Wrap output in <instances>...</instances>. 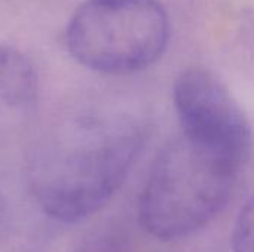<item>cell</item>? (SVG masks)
Returning a JSON list of instances; mask_svg holds the SVG:
<instances>
[{"instance_id": "cell-3", "label": "cell", "mask_w": 254, "mask_h": 252, "mask_svg": "<svg viewBox=\"0 0 254 252\" xmlns=\"http://www.w3.org/2000/svg\"><path fill=\"white\" fill-rule=\"evenodd\" d=\"M170 39L158 0H85L65 30L70 55L103 74H129L155 64Z\"/></svg>"}, {"instance_id": "cell-1", "label": "cell", "mask_w": 254, "mask_h": 252, "mask_svg": "<svg viewBox=\"0 0 254 252\" xmlns=\"http://www.w3.org/2000/svg\"><path fill=\"white\" fill-rule=\"evenodd\" d=\"M143 143V126L127 114L64 120L33 156L30 183L37 203L64 223L95 214L125 181Z\"/></svg>"}, {"instance_id": "cell-5", "label": "cell", "mask_w": 254, "mask_h": 252, "mask_svg": "<svg viewBox=\"0 0 254 252\" xmlns=\"http://www.w3.org/2000/svg\"><path fill=\"white\" fill-rule=\"evenodd\" d=\"M39 97L37 73L18 49L0 45V129L31 114Z\"/></svg>"}, {"instance_id": "cell-4", "label": "cell", "mask_w": 254, "mask_h": 252, "mask_svg": "<svg viewBox=\"0 0 254 252\" xmlns=\"http://www.w3.org/2000/svg\"><path fill=\"white\" fill-rule=\"evenodd\" d=\"M174 105L182 134L238 165L250 154L252 129L228 86L204 67H189L174 83Z\"/></svg>"}, {"instance_id": "cell-6", "label": "cell", "mask_w": 254, "mask_h": 252, "mask_svg": "<svg viewBox=\"0 0 254 252\" xmlns=\"http://www.w3.org/2000/svg\"><path fill=\"white\" fill-rule=\"evenodd\" d=\"M232 245L234 252H254V195L238 215Z\"/></svg>"}, {"instance_id": "cell-2", "label": "cell", "mask_w": 254, "mask_h": 252, "mask_svg": "<svg viewBox=\"0 0 254 252\" xmlns=\"http://www.w3.org/2000/svg\"><path fill=\"white\" fill-rule=\"evenodd\" d=\"M241 165L183 134L158 154L140 201L155 238L171 241L205 227L229 201Z\"/></svg>"}]
</instances>
